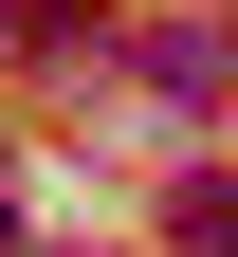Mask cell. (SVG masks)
I'll return each mask as SVG.
<instances>
[{"label": "cell", "instance_id": "6da1fadb", "mask_svg": "<svg viewBox=\"0 0 238 257\" xmlns=\"http://www.w3.org/2000/svg\"><path fill=\"white\" fill-rule=\"evenodd\" d=\"M147 74H165V92H220V74H238V19H165Z\"/></svg>", "mask_w": 238, "mask_h": 257}]
</instances>
